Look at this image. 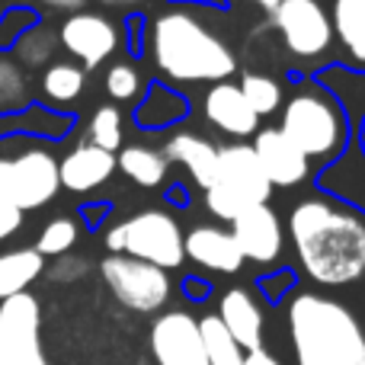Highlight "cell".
<instances>
[{
  "label": "cell",
  "instance_id": "cell-1",
  "mask_svg": "<svg viewBox=\"0 0 365 365\" xmlns=\"http://www.w3.org/2000/svg\"><path fill=\"white\" fill-rule=\"evenodd\" d=\"M289 237L302 272L321 289L365 279V218L330 195L314 192L292 205Z\"/></svg>",
  "mask_w": 365,
  "mask_h": 365
},
{
  "label": "cell",
  "instance_id": "cell-2",
  "mask_svg": "<svg viewBox=\"0 0 365 365\" xmlns=\"http://www.w3.org/2000/svg\"><path fill=\"white\" fill-rule=\"evenodd\" d=\"M295 365H365V327L349 304L314 289L285 298Z\"/></svg>",
  "mask_w": 365,
  "mask_h": 365
},
{
  "label": "cell",
  "instance_id": "cell-3",
  "mask_svg": "<svg viewBox=\"0 0 365 365\" xmlns=\"http://www.w3.org/2000/svg\"><path fill=\"white\" fill-rule=\"evenodd\" d=\"M154 71L173 83H221L237 71V55L195 13L167 10L148 23Z\"/></svg>",
  "mask_w": 365,
  "mask_h": 365
},
{
  "label": "cell",
  "instance_id": "cell-4",
  "mask_svg": "<svg viewBox=\"0 0 365 365\" xmlns=\"http://www.w3.org/2000/svg\"><path fill=\"white\" fill-rule=\"evenodd\" d=\"M292 83L298 90L282 103V119H279V132L311 160V164L327 167L346 151L349 138H353V122L343 113V106L308 74H295L292 71Z\"/></svg>",
  "mask_w": 365,
  "mask_h": 365
},
{
  "label": "cell",
  "instance_id": "cell-5",
  "mask_svg": "<svg viewBox=\"0 0 365 365\" xmlns=\"http://www.w3.org/2000/svg\"><path fill=\"white\" fill-rule=\"evenodd\" d=\"M272 186L259 170V160L247 141L218 148V167H215V182L205 189V208L218 221L231 225L244 208L250 205H269Z\"/></svg>",
  "mask_w": 365,
  "mask_h": 365
},
{
  "label": "cell",
  "instance_id": "cell-6",
  "mask_svg": "<svg viewBox=\"0 0 365 365\" xmlns=\"http://www.w3.org/2000/svg\"><path fill=\"white\" fill-rule=\"evenodd\" d=\"M100 276L122 308L135 314H158L173 295L170 276L151 263H141L125 253H109L100 263Z\"/></svg>",
  "mask_w": 365,
  "mask_h": 365
},
{
  "label": "cell",
  "instance_id": "cell-7",
  "mask_svg": "<svg viewBox=\"0 0 365 365\" xmlns=\"http://www.w3.org/2000/svg\"><path fill=\"white\" fill-rule=\"evenodd\" d=\"M119 225H122V253L125 257L151 263L164 272L180 269L186 263L182 227L173 215L160 212V208H145V212L119 221Z\"/></svg>",
  "mask_w": 365,
  "mask_h": 365
},
{
  "label": "cell",
  "instance_id": "cell-8",
  "mask_svg": "<svg viewBox=\"0 0 365 365\" xmlns=\"http://www.w3.org/2000/svg\"><path fill=\"white\" fill-rule=\"evenodd\" d=\"M58 189V160L45 148L23 151L19 158H0V195L10 199L19 212L48 205Z\"/></svg>",
  "mask_w": 365,
  "mask_h": 365
},
{
  "label": "cell",
  "instance_id": "cell-9",
  "mask_svg": "<svg viewBox=\"0 0 365 365\" xmlns=\"http://www.w3.org/2000/svg\"><path fill=\"white\" fill-rule=\"evenodd\" d=\"M272 23L282 36L285 51L302 58V61L324 58L334 45L330 16L321 0H282L272 13Z\"/></svg>",
  "mask_w": 365,
  "mask_h": 365
},
{
  "label": "cell",
  "instance_id": "cell-10",
  "mask_svg": "<svg viewBox=\"0 0 365 365\" xmlns=\"http://www.w3.org/2000/svg\"><path fill=\"white\" fill-rule=\"evenodd\" d=\"M38 327L42 311L29 292L6 298L0 304V365H48Z\"/></svg>",
  "mask_w": 365,
  "mask_h": 365
},
{
  "label": "cell",
  "instance_id": "cell-11",
  "mask_svg": "<svg viewBox=\"0 0 365 365\" xmlns=\"http://www.w3.org/2000/svg\"><path fill=\"white\" fill-rule=\"evenodd\" d=\"M148 343H151V356L158 365H208L199 321L189 311L158 314L151 324V334H148Z\"/></svg>",
  "mask_w": 365,
  "mask_h": 365
},
{
  "label": "cell",
  "instance_id": "cell-12",
  "mask_svg": "<svg viewBox=\"0 0 365 365\" xmlns=\"http://www.w3.org/2000/svg\"><path fill=\"white\" fill-rule=\"evenodd\" d=\"M122 36L115 29V23L103 13H74L61 23L58 29V45H64L71 58H77L83 71H93L100 64H106L115 55Z\"/></svg>",
  "mask_w": 365,
  "mask_h": 365
},
{
  "label": "cell",
  "instance_id": "cell-13",
  "mask_svg": "<svg viewBox=\"0 0 365 365\" xmlns=\"http://www.w3.org/2000/svg\"><path fill=\"white\" fill-rule=\"evenodd\" d=\"M231 237L240 257L259 266H272L282 259L285 225L269 205H250L231 221Z\"/></svg>",
  "mask_w": 365,
  "mask_h": 365
},
{
  "label": "cell",
  "instance_id": "cell-14",
  "mask_svg": "<svg viewBox=\"0 0 365 365\" xmlns=\"http://www.w3.org/2000/svg\"><path fill=\"white\" fill-rule=\"evenodd\" d=\"M253 154L259 160V170L269 180L272 189H292L311 180V160L285 138L279 128H259L253 135Z\"/></svg>",
  "mask_w": 365,
  "mask_h": 365
},
{
  "label": "cell",
  "instance_id": "cell-15",
  "mask_svg": "<svg viewBox=\"0 0 365 365\" xmlns=\"http://www.w3.org/2000/svg\"><path fill=\"white\" fill-rule=\"evenodd\" d=\"M314 177V189L330 199H336L340 205L353 208L365 218V158L356 145V138H349L346 151L336 160H330L327 167H321Z\"/></svg>",
  "mask_w": 365,
  "mask_h": 365
},
{
  "label": "cell",
  "instance_id": "cell-16",
  "mask_svg": "<svg viewBox=\"0 0 365 365\" xmlns=\"http://www.w3.org/2000/svg\"><path fill=\"white\" fill-rule=\"evenodd\" d=\"M202 115H205L208 125H215L231 138H250L259 132V119L247 106L244 93L234 81L208 83L205 96H202Z\"/></svg>",
  "mask_w": 365,
  "mask_h": 365
},
{
  "label": "cell",
  "instance_id": "cell-17",
  "mask_svg": "<svg viewBox=\"0 0 365 365\" xmlns=\"http://www.w3.org/2000/svg\"><path fill=\"white\" fill-rule=\"evenodd\" d=\"M182 253L195 266L208 272H221V276H234L244 266V257H240L231 231H221L215 225H199L189 234H182Z\"/></svg>",
  "mask_w": 365,
  "mask_h": 365
},
{
  "label": "cell",
  "instance_id": "cell-18",
  "mask_svg": "<svg viewBox=\"0 0 365 365\" xmlns=\"http://www.w3.org/2000/svg\"><path fill=\"white\" fill-rule=\"evenodd\" d=\"M218 321L244 353L263 346V311H259V304L253 302V295L247 289L234 285V289H227L221 295Z\"/></svg>",
  "mask_w": 365,
  "mask_h": 365
},
{
  "label": "cell",
  "instance_id": "cell-19",
  "mask_svg": "<svg viewBox=\"0 0 365 365\" xmlns=\"http://www.w3.org/2000/svg\"><path fill=\"white\" fill-rule=\"evenodd\" d=\"M115 173V154L93 145H77L64 160H58V182L68 192H93Z\"/></svg>",
  "mask_w": 365,
  "mask_h": 365
},
{
  "label": "cell",
  "instance_id": "cell-20",
  "mask_svg": "<svg viewBox=\"0 0 365 365\" xmlns=\"http://www.w3.org/2000/svg\"><path fill=\"white\" fill-rule=\"evenodd\" d=\"M189 115V100L180 93L177 87H170L167 81H151L141 96V103L135 106V128L141 132H167V128L180 125Z\"/></svg>",
  "mask_w": 365,
  "mask_h": 365
},
{
  "label": "cell",
  "instance_id": "cell-21",
  "mask_svg": "<svg viewBox=\"0 0 365 365\" xmlns=\"http://www.w3.org/2000/svg\"><path fill=\"white\" fill-rule=\"evenodd\" d=\"M74 122L77 119L71 113L42 106V103H29V106L16 109V113L0 115V138L29 135V138H42V141H61L64 135L74 132Z\"/></svg>",
  "mask_w": 365,
  "mask_h": 365
},
{
  "label": "cell",
  "instance_id": "cell-22",
  "mask_svg": "<svg viewBox=\"0 0 365 365\" xmlns=\"http://www.w3.org/2000/svg\"><path fill=\"white\" fill-rule=\"evenodd\" d=\"M167 158V164H180L182 170L192 177L195 186L205 192L208 186L215 182V167H218V148L212 145L208 138L195 132H177L170 135V141L160 151Z\"/></svg>",
  "mask_w": 365,
  "mask_h": 365
},
{
  "label": "cell",
  "instance_id": "cell-23",
  "mask_svg": "<svg viewBox=\"0 0 365 365\" xmlns=\"http://www.w3.org/2000/svg\"><path fill=\"white\" fill-rule=\"evenodd\" d=\"M327 16L343 48V64L365 74V0H330Z\"/></svg>",
  "mask_w": 365,
  "mask_h": 365
},
{
  "label": "cell",
  "instance_id": "cell-24",
  "mask_svg": "<svg viewBox=\"0 0 365 365\" xmlns=\"http://www.w3.org/2000/svg\"><path fill=\"white\" fill-rule=\"evenodd\" d=\"M45 272V259L32 247L0 253V304L6 298H16Z\"/></svg>",
  "mask_w": 365,
  "mask_h": 365
},
{
  "label": "cell",
  "instance_id": "cell-25",
  "mask_svg": "<svg viewBox=\"0 0 365 365\" xmlns=\"http://www.w3.org/2000/svg\"><path fill=\"white\" fill-rule=\"evenodd\" d=\"M115 167H119L122 173H125L128 180L135 182V186L141 189H158L164 186L167 180V158L160 151H154V148H145V145H125L119 151V158H115Z\"/></svg>",
  "mask_w": 365,
  "mask_h": 365
},
{
  "label": "cell",
  "instance_id": "cell-26",
  "mask_svg": "<svg viewBox=\"0 0 365 365\" xmlns=\"http://www.w3.org/2000/svg\"><path fill=\"white\" fill-rule=\"evenodd\" d=\"M83 83H87V74H83L81 64L74 61H55L45 68L42 74V93L48 100V106H68V103L81 100Z\"/></svg>",
  "mask_w": 365,
  "mask_h": 365
},
{
  "label": "cell",
  "instance_id": "cell-27",
  "mask_svg": "<svg viewBox=\"0 0 365 365\" xmlns=\"http://www.w3.org/2000/svg\"><path fill=\"white\" fill-rule=\"evenodd\" d=\"M202 340H205V353L208 365H244V349L227 336V330L221 327L218 314H205L199 321Z\"/></svg>",
  "mask_w": 365,
  "mask_h": 365
},
{
  "label": "cell",
  "instance_id": "cell-28",
  "mask_svg": "<svg viewBox=\"0 0 365 365\" xmlns=\"http://www.w3.org/2000/svg\"><path fill=\"white\" fill-rule=\"evenodd\" d=\"M237 87L257 119H266V115H272L282 106V87H279V81H272L266 74H244Z\"/></svg>",
  "mask_w": 365,
  "mask_h": 365
},
{
  "label": "cell",
  "instance_id": "cell-29",
  "mask_svg": "<svg viewBox=\"0 0 365 365\" xmlns=\"http://www.w3.org/2000/svg\"><path fill=\"white\" fill-rule=\"evenodd\" d=\"M87 145L100 148V151H122V113L113 103L96 106V113L90 115V128H87Z\"/></svg>",
  "mask_w": 365,
  "mask_h": 365
},
{
  "label": "cell",
  "instance_id": "cell-30",
  "mask_svg": "<svg viewBox=\"0 0 365 365\" xmlns=\"http://www.w3.org/2000/svg\"><path fill=\"white\" fill-rule=\"evenodd\" d=\"M55 48H58V32H51L45 23L32 26V29L13 45L19 64H26V68H42V64H48Z\"/></svg>",
  "mask_w": 365,
  "mask_h": 365
},
{
  "label": "cell",
  "instance_id": "cell-31",
  "mask_svg": "<svg viewBox=\"0 0 365 365\" xmlns=\"http://www.w3.org/2000/svg\"><path fill=\"white\" fill-rule=\"evenodd\" d=\"M29 106V81L16 61L0 55V115Z\"/></svg>",
  "mask_w": 365,
  "mask_h": 365
},
{
  "label": "cell",
  "instance_id": "cell-32",
  "mask_svg": "<svg viewBox=\"0 0 365 365\" xmlns=\"http://www.w3.org/2000/svg\"><path fill=\"white\" fill-rule=\"evenodd\" d=\"M74 244H77V221L68 218V215H61V218H51L48 225L42 227V234H38L32 250H36L42 259L45 257H64Z\"/></svg>",
  "mask_w": 365,
  "mask_h": 365
},
{
  "label": "cell",
  "instance_id": "cell-33",
  "mask_svg": "<svg viewBox=\"0 0 365 365\" xmlns=\"http://www.w3.org/2000/svg\"><path fill=\"white\" fill-rule=\"evenodd\" d=\"M103 87H106V96L113 100V106L115 103H128V100L138 96L141 74L132 61H113L106 68V81H103Z\"/></svg>",
  "mask_w": 365,
  "mask_h": 365
},
{
  "label": "cell",
  "instance_id": "cell-34",
  "mask_svg": "<svg viewBox=\"0 0 365 365\" xmlns=\"http://www.w3.org/2000/svg\"><path fill=\"white\" fill-rule=\"evenodd\" d=\"M38 23H42L38 10H32V6H10V10H4L0 13V51H13V45Z\"/></svg>",
  "mask_w": 365,
  "mask_h": 365
},
{
  "label": "cell",
  "instance_id": "cell-35",
  "mask_svg": "<svg viewBox=\"0 0 365 365\" xmlns=\"http://www.w3.org/2000/svg\"><path fill=\"white\" fill-rule=\"evenodd\" d=\"M257 289L263 292V298L269 304H282L285 298H289L292 292L298 289V276H295V269L282 266V269H276V272H266V276H259L257 279Z\"/></svg>",
  "mask_w": 365,
  "mask_h": 365
},
{
  "label": "cell",
  "instance_id": "cell-36",
  "mask_svg": "<svg viewBox=\"0 0 365 365\" xmlns=\"http://www.w3.org/2000/svg\"><path fill=\"white\" fill-rule=\"evenodd\" d=\"M148 23L145 13H128L125 16V48L132 58H141L148 51Z\"/></svg>",
  "mask_w": 365,
  "mask_h": 365
},
{
  "label": "cell",
  "instance_id": "cell-37",
  "mask_svg": "<svg viewBox=\"0 0 365 365\" xmlns=\"http://www.w3.org/2000/svg\"><path fill=\"white\" fill-rule=\"evenodd\" d=\"M83 272H87V263H83V259H74V257H68V253H64V257H58V263L51 266L48 276L55 279V282H74V279H81Z\"/></svg>",
  "mask_w": 365,
  "mask_h": 365
},
{
  "label": "cell",
  "instance_id": "cell-38",
  "mask_svg": "<svg viewBox=\"0 0 365 365\" xmlns=\"http://www.w3.org/2000/svg\"><path fill=\"white\" fill-rule=\"evenodd\" d=\"M19 227H23V212H19L10 199H4V195H0V240L13 237Z\"/></svg>",
  "mask_w": 365,
  "mask_h": 365
},
{
  "label": "cell",
  "instance_id": "cell-39",
  "mask_svg": "<svg viewBox=\"0 0 365 365\" xmlns=\"http://www.w3.org/2000/svg\"><path fill=\"white\" fill-rule=\"evenodd\" d=\"M109 212H113V205H109V202H90V205L81 208V218H83V225H87L90 231H96Z\"/></svg>",
  "mask_w": 365,
  "mask_h": 365
},
{
  "label": "cell",
  "instance_id": "cell-40",
  "mask_svg": "<svg viewBox=\"0 0 365 365\" xmlns=\"http://www.w3.org/2000/svg\"><path fill=\"white\" fill-rule=\"evenodd\" d=\"M182 295L189 298V302H205L208 295H212V285L205 282V279H199V276H186L182 279Z\"/></svg>",
  "mask_w": 365,
  "mask_h": 365
},
{
  "label": "cell",
  "instance_id": "cell-41",
  "mask_svg": "<svg viewBox=\"0 0 365 365\" xmlns=\"http://www.w3.org/2000/svg\"><path fill=\"white\" fill-rule=\"evenodd\" d=\"M38 4H42L45 10H55V13H68V16H74V13H83L87 0H38Z\"/></svg>",
  "mask_w": 365,
  "mask_h": 365
},
{
  "label": "cell",
  "instance_id": "cell-42",
  "mask_svg": "<svg viewBox=\"0 0 365 365\" xmlns=\"http://www.w3.org/2000/svg\"><path fill=\"white\" fill-rule=\"evenodd\" d=\"M244 365H282V359H279V356H272L266 346H259V349L244 353Z\"/></svg>",
  "mask_w": 365,
  "mask_h": 365
},
{
  "label": "cell",
  "instance_id": "cell-43",
  "mask_svg": "<svg viewBox=\"0 0 365 365\" xmlns=\"http://www.w3.org/2000/svg\"><path fill=\"white\" fill-rule=\"evenodd\" d=\"M167 202H173V205H189L186 186H182V182H173V186H167Z\"/></svg>",
  "mask_w": 365,
  "mask_h": 365
},
{
  "label": "cell",
  "instance_id": "cell-44",
  "mask_svg": "<svg viewBox=\"0 0 365 365\" xmlns=\"http://www.w3.org/2000/svg\"><path fill=\"white\" fill-rule=\"evenodd\" d=\"M353 138H356V145H359V151H362V158H365V115L353 125Z\"/></svg>",
  "mask_w": 365,
  "mask_h": 365
},
{
  "label": "cell",
  "instance_id": "cell-45",
  "mask_svg": "<svg viewBox=\"0 0 365 365\" xmlns=\"http://www.w3.org/2000/svg\"><path fill=\"white\" fill-rule=\"evenodd\" d=\"M173 4H192V6H212V10H218V6H227V0H173Z\"/></svg>",
  "mask_w": 365,
  "mask_h": 365
},
{
  "label": "cell",
  "instance_id": "cell-46",
  "mask_svg": "<svg viewBox=\"0 0 365 365\" xmlns=\"http://www.w3.org/2000/svg\"><path fill=\"white\" fill-rule=\"evenodd\" d=\"M250 4H257L263 13H276V6L282 4V0H250Z\"/></svg>",
  "mask_w": 365,
  "mask_h": 365
},
{
  "label": "cell",
  "instance_id": "cell-47",
  "mask_svg": "<svg viewBox=\"0 0 365 365\" xmlns=\"http://www.w3.org/2000/svg\"><path fill=\"white\" fill-rule=\"evenodd\" d=\"M109 6H135V4H145V0H103Z\"/></svg>",
  "mask_w": 365,
  "mask_h": 365
}]
</instances>
